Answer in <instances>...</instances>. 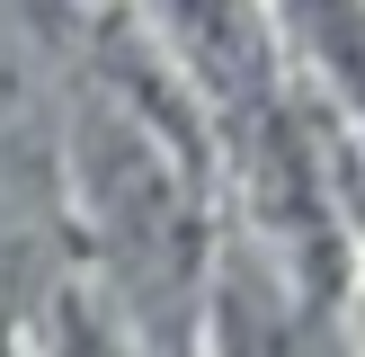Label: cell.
I'll use <instances>...</instances> for the list:
<instances>
[{
	"label": "cell",
	"mask_w": 365,
	"mask_h": 357,
	"mask_svg": "<svg viewBox=\"0 0 365 357\" xmlns=\"http://www.w3.org/2000/svg\"><path fill=\"white\" fill-rule=\"evenodd\" d=\"M63 357H107V348H98V331H89V321H81V313H71V321H63Z\"/></svg>",
	"instance_id": "2"
},
{
	"label": "cell",
	"mask_w": 365,
	"mask_h": 357,
	"mask_svg": "<svg viewBox=\"0 0 365 357\" xmlns=\"http://www.w3.org/2000/svg\"><path fill=\"white\" fill-rule=\"evenodd\" d=\"M89 161H98V196H107V214H116L134 268H143V277H178L196 232H187V196H178V178L160 170V152H143L134 134H116V143H98Z\"/></svg>",
	"instance_id": "1"
}]
</instances>
